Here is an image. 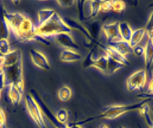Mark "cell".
I'll list each match as a JSON object with an SVG mask.
<instances>
[{
	"label": "cell",
	"mask_w": 153,
	"mask_h": 128,
	"mask_svg": "<svg viewBox=\"0 0 153 128\" xmlns=\"http://www.w3.org/2000/svg\"><path fill=\"white\" fill-rule=\"evenodd\" d=\"M150 102V99H143L139 102H137L135 104H114V105H110V106L106 107L105 109H103L99 115L92 117L87 118L85 119H83L81 121H76V124L79 125L87 124L89 122H92L96 119H115L118 118L121 115H124L126 113H130L133 111L139 110L144 104H147Z\"/></svg>",
	"instance_id": "obj_1"
},
{
	"label": "cell",
	"mask_w": 153,
	"mask_h": 128,
	"mask_svg": "<svg viewBox=\"0 0 153 128\" xmlns=\"http://www.w3.org/2000/svg\"><path fill=\"white\" fill-rule=\"evenodd\" d=\"M71 32L72 30L66 25L63 18L57 12H55L51 18L44 25L36 28V33L39 36L46 39L60 33H71Z\"/></svg>",
	"instance_id": "obj_2"
},
{
	"label": "cell",
	"mask_w": 153,
	"mask_h": 128,
	"mask_svg": "<svg viewBox=\"0 0 153 128\" xmlns=\"http://www.w3.org/2000/svg\"><path fill=\"white\" fill-rule=\"evenodd\" d=\"M5 74L6 86L13 84L18 87L20 91L24 93L25 82L23 76V59L10 66L2 68Z\"/></svg>",
	"instance_id": "obj_3"
},
{
	"label": "cell",
	"mask_w": 153,
	"mask_h": 128,
	"mask_svg": "<svg viewBox=\"0 0 153 128\" xmlns=\"http://www.w3.org/2000/svg\"><path fill=\"white\" fill-rule=\"evenodd\" d=\"M25 106L28 113L34 123L39 128H49L47 125L46 119L39 108V104L36 102L33 96L28 93L25 97Z\"/></svg>",
	"instance_id": "obj_4"
},
{
	"label": "cell",
	"mask_w": 153,
	"mask_h": 128,
	"mask_svg": "<svg viewBox=\"0 0 153 128\" xmlns=\"http://www.w3.org/2000/svg\"><path fill=\"white\" fill-rule=\"evenodd\" d=\"M31 95L33 96L36 102H37L39 104V108L41 109L42 113L44 114V117L48 122V124H50V126L52 127L53 128H68V125L66 124H62L58 120L56 115H54L51 109L47 106V104L44 103V102L39 97L38 93L35 90H31L30 93Z\"/></svg>",
	"instance_id": "obj_5"
},
{
	"label": "cell",
	"mask_w": 153,
	"mask_h": 128,
	"mask_svg": "<svg viewBox=\"0 0 153 128\" xmlns=\"http://www.w3.org/2000/svg\"><path fill=\"white\" fill-rule=\"evenodd\" d=\"M148 80V76L145 69H140L132 73L126 80L127 90L130 92L144 89Z\"/></svg>",
	"instance_id": "obj_6"
},
{
	"label": "cell",
	"mask_w": 153,
	"mask_h": 128,
	"mask_svg": "<svg viewBox=\"0 0 153 128\" xmlns=\"http://www.w3.org/2000/svg\"><path fill=\"white\" fill-rule=\"evenodd\" d=\"M53 40L59 44V46L67 50H79V46L74 39L71 33H60L53 36Z\"/></svg>",
	"instance_id": "obj_7"
},
{
	"label": "cell",
	"mask_w": 153,
	"mask_h": 128,
	"mask_svg": "<svg viewBox=\"0 0 153 128\" xmlns=\"http://www.w3.org/2000/svg\"><path fill=\"white\" fill-rule=\"evenodd\" d=\"M102 32L106 36L107 43L122 39L120 32H119V22L118 21L103 24L102 27Z\"/></svg>",
	"instance_id": "obj_8"
},
{
	"label": "cell",
	"mask_w": 153,
	"mask_h": 128,
	"mask_svg": "<svg viewBox=\"0 0 153 128\" xmlns=\"http://www.w3.org/2000/svg\"><path fill=\"white\" fill-rule=\"evenodd\" d=\"M63 18V21H65L66 25H67L71 30L78 31L81 35H84L85 40H87L90 44L92 43H95V41L93 40V39H92V35L90 34L89 31L88 30L87 27L85 26L82 23L78 22L77 21H76V20L73 19V18H68V17H65V18Z\"/></svg>",
	"instance_id": "obj_9"
},
{
	"label": "cell",
	"mask_w": 153,
	"mask_h": 128,
	"mask_svg": "<svg viewBox=\"0 0 153 128\" xmlns=\"http://www.w3.org/2000/svg\"><path fill=\"white\" fill-rule=\"evenodd\" d=\"M29 55L33 65L36 67L43 70H50L51 65L49 61L43 53L35 49H32L29 50Z\"/></svg>",
	"instance_id": "obj_10"
},
{
	"label": "cell",
	"mask_w": 153,
	"mask_h": 128,
	"mask_svg": "<svg viewBox=\"0 0 153 128\" xmlns=\"http://www.w3.org/2000/svg\"><path fill=\"white\" fill-rule=\"evenodd\" d=\"M103 53L104 52L101 49L100 46H99L98 43H97L93 47H92V49L90 50V51L84 60L83 63H82V66H83L84 68H92V65L94 63V61L100 58L103 54Z\"/></svg>",
	"instance_id": "obj_11"
},
{
	"label": "cell",
	"mask_w": 153,
	"mask_h": 128,
	"mask_svg": "<svg viewBox=\"0 0 153 128\" xmlns=\"http://www.w3.org/2000/svg\"><path fill=\"white\" fill-rule=\"evenodd\" d=\"M99 46H100V48L103 50V52L105 53L106 54L110 56L111 58H113L115 61L120 62V63L123 64L126 66H128L129 65V60L127 59L126 57L123 56L122 54H120L119 53L117 52L114 49H113L111 46H107V45H103V44L100 43H98Z\"/></svg>",
	"instance_id": "obj_12"
},
{
	"label": "cell",
	"mask_w": 153,
	"mask_h": 128,
	"mask_svg": "<svg viewBox=\"0 0 153 128\" xmlns=\"http://www.w3.org/2000/svg\"><path fill=\"white\" fill-rule=\"evenodd\" d=\"M22 59L23 57H22V53L21 50L18 49L11 50L7 54L2 56V68L16 64Z\"/></svg>",
	"instance_id": "obj_13"
},
{
	"label": "cell",
	"mask_w": 153,
	"mask_h": 128,
	"mask_svg": "<svg viewBox=\"0 0 153 128\" xmlns=\"http://www.w3.org/2000/svg\"><path fill=\"white\" fill-rule=\"evenodd\" d=\"M107 46H111L113 49L118 52L120 54H122L123 56L126 57L127 55L130 54L133 50V48L130 46L129 42L125 41V40H118V41L112 42V43H109L107 44Z\"/></svg>",
	"instance_id": "obj_14"
},
{
	"label": "cell",
	"mask_w": 153,
	"mask_h": 128,
	"mask_svg": "<svg viewBox=\"0 0 153 128\" xmlns=\"http://www.w3.org/2000/svg\"><path fill=\"white\" fill-rule=\"evenodd\" d=\"M144 65H145V70L149 72L151 69L153 65V40L151 39H148L144 46Z\"/></svg>",
	"instance_id": "obj_15"
},
{
	"label": "cell",
	"mask_w": 153,
	"mask_h": 128,
	"mask_svg": "<svg viewBox=\"0 0 153 128\" xmlns=\"http://www.w3.org/2000/svg\"><path fill=\"white\" fill-rule=\"evenodd\" d=\"M7 98L11 104L13 105H18L22 99L23 93L20 91L18 87L13 84L7 85Z\"/></svg>",
	"instance_id": "obj_16"
},
{
	"label": "cell",
	"mask_w": 153,
	"mask_h": 128,
	"mask_svg": "<svg viewBox=\"0 0 153 128\" xmlns=\"http://www.w3.org/2000/svg\"><path fill=\"white\" fill-rule=\"evenodd\" d=\"M81 59H82L81 54L76 50L64 49L60 54V60L63 62H68V63L76 62L81 61Z\"/></svg>",
	"instance_id": "obj_17"
},
{
	"label": "cell",
	"mask_w": 153,
	"mask_h": 128,
	"mask_svg": "<svg viewBox=\"0 0 153 128\" xmlns=\"http://www.w3.org/2000/svg\"><path fill=\"white\" fill-rule=\"evenodd\" d=\"M55 13V11L52 9H49V8H46V9H42L38 11L37 13V22H36V28L44 25L45 23L49 21L51 18L54 13Z\"/></svg>",
	"instance_id": "obj_18"
},
{
	"label": "cell",
	"mask_w": 153,
	"mask_h": 128,
	"mask_svg": "<svg viewBox=\"0 0 153 128\" xmlns=\"http://www.w3.org/2000/svg\"><path fill=\"white\" fill-rule=\"evenodd\" d=\"M145 35H146V30H145V28H141L134 30L133 34H132L131 39H130V40L129 42L130 46L132 48H134L135 46H138L140 44V42H141V40L144 39V37Z\"/></svg>",
	"instance_id": "obj_19"
},
{
	"label": "cell",
	"mask_w": 153,
	"mask_h": 128,
	"mask_svg": "<svg viewBox=\"0 0 153 128\" xmlns=\"http://www.w3.org/2000/svg\"><path fill=\"white\" fill-rule=\"evenodd\" d=\"M125 67H126V66L123 65V64L120 63V62H118V61H115V60H114V59L107 55V68L105 74L112 75V74L115 73L116 72H118V70L122 69Z\"/></svg>",
	"instance_id": "obj_20"
},
{
	"label": "cell",
	"mask_w": 153,
	"mask_h": 128,
	"mask_svg": "<svg viewBox=\"0 0 153 128\" xmlns=\"http://www.w3.org/2000/svg\"><path fill=\"white\" fill-rule=\"evenodd\" d=\"M103 24L100 21H93L92 23H90L89 27L87 28L96 43H98V39L99 37H100V34L102 32V27H103Z\"/></svg>",
	"instance_id": "obj_21"
},
{
	"label": "cell",
	"mask_w": 153,
	"mask_h": 128,
	"mask_svg": "<svg viewBox=\"0 0 153 128\" xmlns=\"http://www.w3.org/2000/svg\"><path fill=\"white\" fill-rule=\"evenodd\" d=\"M119 32L122 39L126 42H129L134 30L132 29L131 26L128 22L123 21L119 22Z\"/></svg>",
	"instance_id": "obj_22"
},
{
	"label": "cell",
	"mask_w": 153,
	"mask_h": 128,
	"mask_svg": "<svg viewBox=\"0 0 153 128\" xmlns=\"http://www.w3.org/2000/svg\"><path fill=\"white\" fill-rule=\"evenodd\" d=\"M10 30L8 24L5 19L2 10L0 9V39H7L10 35Z\"/></svg>",
	"instance_id": "obj_23"
},
{
	"label": "cell",
	"mask_w": 153,
	"mask_h": 128,
	"mask_svg": "<svg viewBox=\"0 0 153 128\" xmlns=\"http://www.w3.org/2000/svg\"><path fill=\"white\" fill-rule=\"evenodd\" d=\"M139 113L145 120L147 126L149 128H153V119H152L151 114H150V108H149V103L144 104L140 109H139Z\"/></svg>",
	"instance_id": "obj_24"
},
{
	"label": "cell",
	"mask_w": 153,
	"mask_h": 128,
	"mask_svg": "<svg viewBox=\"0 0 153 128\" xmlns=\"http://www.w3.org/2000/svg\"><path fill=\"white\" fill-rule=\"evenodd\" d=\"M92 68H95L96 69L100 70V72L105 73L107 68V55L105 53H103V54L100 58L94 61V63L92 65Z\"/></svg>",
	"instance_id": "obj_25"
},
{
	"label": "cell",
	"mask_w": 153,
	"mask_h": 128,
	"mask_svg": "<svg viewBox=\"0 0 153 128\" xmlns=\"http://www.w3.org/2000/svg\"><path fill=\"white\" fill-rule=\"evenodd\" d=\"M72 90L68 86L62 87L58 91V98L61 102H66L70 100L72 98Z\"/></svg>",
	"instance_id": "obj_26"
},
{
	"label": "cell",
	"mask_w": 153,
	"mask_h": 128,
	"mask_svg": "<svg viewBox=\"0 0 153 128\" xmlns=\"http://www.w3.org/2000/svg\"><path fill=\"white\" fill-rule=\"evenodd\" d=\"M103 1H90L91 7V17L90 19L95 18L101 12V6Z\"/></svg>",
	"instance_id": "obj_27"
},
{
	"label": "cell",
	"mask_w": 153,
	"mask_h": 128,
	"mask_svg": "<svg viewBox=\"0 0 153 128\" xmlns=\"http://www.w3.org/2000/svg\"><path fill=\"white\" fill-rule=\"evenodd\" d=\"M111 12L123 13L126 10V3L123 1H111Z\"/></svg>",
	"instance_id": "obj_28"
},
{
	"label": "cell",
	"mask_w": 153,
	"mask_h": 128,
	"mask_svg": "<svg viewBox=\"0 0 153 128\" xmlns=\"http://www.w3.org/2000/svg\"><path fill=\"white\" fill-rule=\"evenodd\" d=\"M137 98H142V99H153V71L152 76L151 80L149 81V87H148V90L146 93H141L137 96Z\"/></svg>",
	"instance_id": "obj_29"
},
{
	"label": "cell",
	"mask_w": 153,
	"mask_h": 128,
	"mask_svg": "<svg viewBox=\"0 0 153 128\" xmlns=\"http://www.w3.org/2000/svg\"><path fill=\"white\" fill-rule=\"evenodd\" d=\"M10 45L7 39H0V56H4L10 51Z\"/></svg>",
	"instance_id": "obj_30"
},
{
	"label": "cell",
	"mask_w": 153,
	"mask_h": 128,
	"mask_svg": "<svg viewBox=\"0 0 153 128\" xmlns=\"http://www.w3.org/2000/svg\"><path fill=\"white\" fill-rule=\"evenodd\" d=\"M55 115H56L58 120L60 123H62V124H66V121H67L68 118H69V113H68V111L66 109H59Z\"/></svg>",
	"instance_id": "obj_31"
},
{
	"label": "cell",
	"mask_w": 153,
	"mask_h": 128,
	"mask_svg": "<svg viewBox=\"0 0 153 128\" xmlns=\"http://www.w3.org/2000/svg\"><path fill=\"white\" fill-rule=\"evenodd\" d=\"M76 1H74V0H59V1H56L58 4L59 5V7H62V8H69V7H72L73 5L76 3Z\"/></svg>",
	"instance_id": "obj_32"
},
{
	"label": "cell",
	"mask_w": 153,
	"mask_h": 128,
	"mask_svg": "<svg viewBox=\"0 0 153 128\" xmlns=\"http://www.w3.org/2000/svg\"><path fill=\"white\" fill-rule=\"evenodd\" d=\"M0 128H8L7 125V116L4 110L0 107Z\"/></svg>",
	"instance_id": "obj_33"
},
{
	"label": "cell",
	"mask_w": 153,
	"mask_h": 128,
	"mask_svg": "<svg viewBox=\"0 0 153 128\" xmlns=\"http://www.w3.org/2000/svg\"><path fill=\"white\" fill-rule=\"evenodd\" d=\"M132 52L134 53V54L137 57H141L144 56V47L140 45H138V46H135V47L133 48V50Z\"/></svg>",
	"instance_id": "obj_34"
},
{
	"label": "cell",
	"mask_w": 153,
	"mask_h": 128,
	"mask_svg": "<svg viewBox=\"0 0 153 128\" xmlns=\"http://www.w3.org/2000/svg\"><path fill=\"white\" fill-rule=\"evenodd\" d=\"M111 1H103V4L101 6V12L103 13H108L111 12Z\"/></svg>",
	"instance_id": "obj_35"
},
{
	"label": "cell",
	"mask_w": 153,
	"mask_h": 128,
	"mask_svg": "<svg viewBox=\"0 0 153 128\" xmlns=\"http://www.w3.org/2000/svg\"><path fill=\"white\" fill-rule=\"evenodd\" d=\"M6 87V78H5V74L2 70L0 71V92L4 89Z\"/></svg>",
	"instance_id": "obj_36"
},
{
	"label": "cell",
	"mask_w": 153,
	"mask_h": 128,
	"mask_svg": "<svg viewBox=\"0 0 153 128\" xmlns=\"http://www.w3.org/2000/svg\"><path fill=\"white\" fill-rule=\"evenodd\" d=\"M145 30L149 31L152 28H153V11L151 13L150 16H149V20H148V21H147V24H146V27H145Z\"/></svg>",
	"instance_id": "obj_37"
},
{
	"label": "cell",
	"mask_w": 153,
	"mask_h": 128,
	"mask_svg": "<svg viewBox=\"0 0 153 128\" xmlns=\"http://www.w3.org/2000/svg\"><path fill=\"white\" fill-rule=\"evenodd\" d=\"M68 128H82L81 125H79L78 124H76V122L74 123H71V124H67Z\"/></svg>",
	"instance_id": "obj_38"
},
{
	"label": "cell",
	"mask_w": 153,
	"mask_h": 128,
	"mask_svg": "<svg viewBox=\"0 0 153 128\" xmlns=\"http://www.w3.org/2000/svg\"><path fill=\"white\" fill-rule=\"evenodd\" d=\"M98 128H109V127L107 126V124H102V125H100Z\"/></svg>",
	"instance_id": "obj_39"
},
{
	"label": "cell",
	"mask_w": 153,
	"mask_h": 128,
	"mask_svg": "<svg viewBox=\"0 0 153 128\" xmlns=\"http://www.w3.org/2000/svg\"><path fill=\"white\" fill-rule=\"evenodd\" d=\"M2 68V56H0V71Z\"/></svg>",
	"instance_id": "obj_40"
},
{
	"label": "cell",
	"mask_w": 153,
	"mask_h": 128,
	"mask_svg": "<svg viewBox=\"0 0 153 128\" xmlns=\"http://www.w3.org/2000/svg\"><path fill=\"white\" fill-rule=\"evenodd\" d=\"M138 127H139V128H143V127H142L140 126V125H138Z\"/></svg>",
	"instance_id": "obj_41"
},
{
	"label": "cell",
	"mask_w": 153,
	"mask_h": 128,
	"mask_svg": "<svg viewBox=\"0 0 153 128\" xmlns=\"http://www.w3.org/2000/svg\"><path fill=\"white\" fill-rule=\"evenodd\" d=\"M150 110H152V113H153V107L152 108V109H150Z\"/></svg>",
	"instance_id": "obj_42"
},
{
	"label": "cell",
	"mask_w": 153,
	"mask_h": 128,
	"mask_svg": "<svg viewBox=\"0 0 153 128\" xmlns=\"http://www.w3.org/2000/svg\"><path fill=\"white\" fill-rule=\"evenodd\" d=\"M118 128H125V127H119Z\"/></svg>",
	"instance_id": "obj_43"
},
{
	"label": "cell",
	"mask_w": 153,
	"mask_h": 128,
	"mask_svg": "<svg viewBox=\"0 0 153 128\" xmlns=\"http://www.w3.org/2000/svg\"><path fill=\"white\" fill-rule=\"evenodd\" d=\"M0 99H1V92H0Z\"/></svg>",
	"instance_id": "obj_44"
},
{
	"label": "cell",
	"mask_w": 153,
	"mask_h": 128,
	"mask_svg": "<svg viewBox=\"0 0 153 128\" xmlns=\"http://www.w3.org/2000/svg\"><path fill=\"white\" fill-rule=\"evenodd\" d=\"M152 40H153V38H152Z\"/></svg>",
	"instance_id": "obj_45"
}]
</instances>
